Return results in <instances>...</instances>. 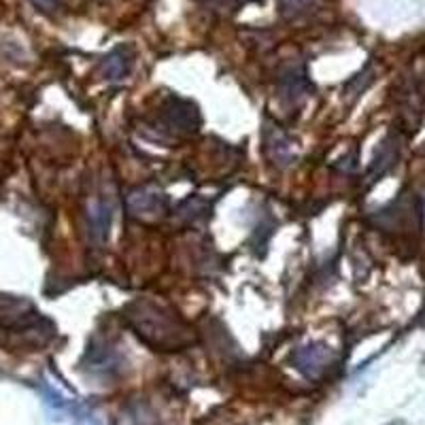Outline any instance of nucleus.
Listing matches in <instances>:
<instances>
[{"mask_svg": "<svg viewBox=\"0 0 425 425\" xmlns=\"http://www.w3.org/2000/svg\"><path fill=\"white\" fill-rule=\"evenodd\" d=\"M315 0H279V11L285 19H296L309 13Z\"/></svg>", "mask_w": 425, "mask_h": 425, "instance_id": "3", "label": "nucleus"}, {"mask_svg": "<svg viewBox=\"0 0 425 425\" xmlns=\"http://www.w3.org/2000/svg\"><path fill=\"white\" fill-rule=\"evenodd\" d=\"M296 359H298V363H300V368H304V366L313 363V366H311V372H315V370L319 368L317 363H323V361L327 359V351H325V349H317V347H304V349H300V351L296 353Z\"/></svg>", "mask_w": 425, "mask_h": 425, "instance_id": "4", "label": "nucleus"}, {"mask_svg": "<svg viewBox=\"0 0 425 425\" xmlns=\"http://www.w3.org/2000/svg\"><path fill=\"white\" fill-rule=\"evenodd\" d=\"M111 217H113V206L106 200H94L87 208V226H89V236L96 242H102L109 236L111 228Z\"/></svg>", "mask_w": 425, "mask_h": 425, "instance_id": "1", "label": "nucleus"}, {"mask_svg": "<svg viewBox=\"0 0 425 425\" xmlns=\"http://www.w3.org/2000/svg\"><path fill=\"white\" fill-rule=\"evenodd\" d=\"M132 68V57L126 49H115L102 60V75L111 81L124 79Z\"/></svg>", "mask_w": 425, "mask_h": 425, "instance_id": "2", "label": "nucleus"}, {"mask_svg": "<svg viewBox=\"0 0 425 425\" xmlns=\"http://www.w3.org/2000/svg\"><path fill=\"white\" fill-rule=\"evenodd\" d=\"M132 208L134 210H151V208H158L160 206V200L153 196V194H140V196H132Z\"/></svg>", "mask_w": 425, "mask_h": 425, "instance_id": "5", "label": "nucleus"}, {"mask_svg": "<svg viewBox=\"0 0 425 425\" xmlns=\"http://www.w3.org/2000/svg\"><path fill=\"white\" fill-rule=\"evenodd\" d=\"M41 9H45V11H51L53 7H55V0H34Z\"/></svg>", "mask_w": 425, "mask_h": 425, "instance_id": "6", "label": "nucleus"}]
</instances>
